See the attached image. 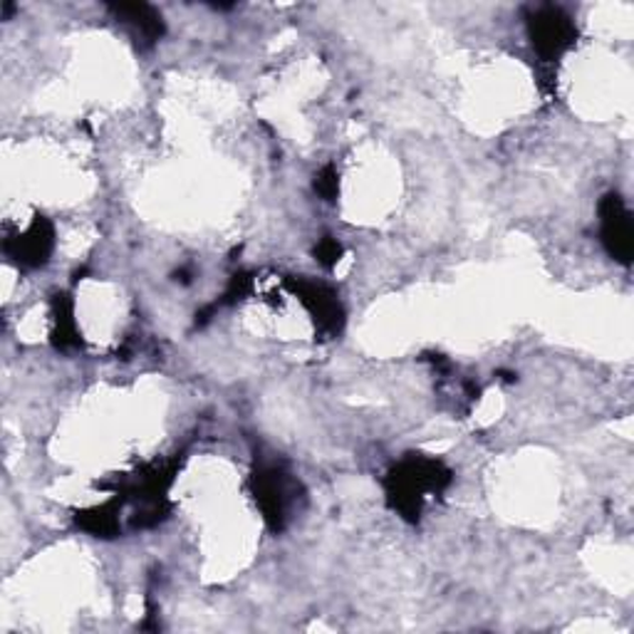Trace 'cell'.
I'll return each instance as SVG.
<instances>
[{"label":"cell","instance_id":"obj_1","mask_svg":"<svg viewBox=\"0 0 634 634\" xmlns=\"http://www.w3.org/2000/svg\"><path fill=\"white\" fill-rule=\"evenodd\" d=\"M531 36H533L535 48H539L543 56L553 58V56H561L563 50L573 46L575 28L563 10L543 8L531 20Z\"/></svg>","mask_w":634,"mask_h":634},{"label":"cell","instance_id":"obj_3","mask_svg":"<svg viewBox=\"0 0 634 634\" xmlns=\"http://www.w3.org/2000/svg\"><path fill=\"white\" fill-rule=\"evenodd\" d=\"M318 255H320L322 263L332 265V263L338 261V255H340V245H338L335 241H325V243H322L320 249H318Z\"/></svg>","mask_w":634,"mask_h":634},{"label":"cell","instance_id":"obj_2","mask_svg":"<svg viewBox=\"0 0 634 634\" xmlns=\"http://www.w3.org/2000/svg\"><path fill=\"white\" fill-rule=\"evenodd\" d=\"M603 239L610 253L617 261L627 263L632 255V221L630 213L617 197H607L603 203Z\"/></svg>","mask_w":634,"mask_h":634}]
</instances>
